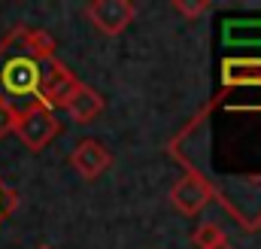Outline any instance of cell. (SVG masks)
Listing matches in <instances>:
<instances>
[{"label": "cell", "mask_w": 261, "mask_h": 249, "mask_svg": "<svg viewBox=\"0 0 261 249\" xmlns=\"http://www.w3.org/2000/svg\"><path fill=\"white\" fill-rule=\"evenodd\" d=\"M43 64L37 55H31L21 40H18V28H12L3 40H0V97H12L28 104L40 101V79H43ZM9 101V104H12Z\"/></svg>", "instance_id": "cell-1"}, {"label": "cell", "mask_w": 261, "mask_h": 249, "mask_svg": "<svg viewBox=\"0 0 261 249\" xmlns=\"http://www.w3.org/2000/svg\"><path fill=\"white\" fill-rule=\"evenodd\" d=\"M12 134H15L31 152H43V149L61 134V122H58V116H55L49 107H43V104H28V107L18 110Z\"/></svg>", "instance_id": "cell-2"}, {"label": "cell", "mask_w": 261, "mask_h": 249, "mask_svg": "<svg viewBox=\"0 0 261 249\" xmlns=\"http://www.w3.org/2000/svg\"><path fill=\"white\" fill-rule=\"evenodd\" d=\"M79 88V79H76V73L61 64L58 58H49V61L43 64V79H40V101L37 104H43V107H49L52 113L55 110H64V104L73 97V91Z\"/></svg>", "instance_id": "cell-3"}, {"label": "cell", "mask_w": 261, "mask_h": 249, "mask_svg": "<svg viewBox=\"0 0 261 249\" xmlns=\"http://www.w3.org/2000/svg\"><path fill=\"white\" fill-rule=\"evenodd\" d=\"M85 18L103 34V37H119L130 28L137 18V6L130 0H94L85 6Z\"/></svg>", "instance_id": "cell-4"}, {"label": "cell", "mask_w": 261, "mask_h": 249, "mask_svg": "<svg viewBox=\"0 0 261 249\" xmlns=\"http://www.w3.org/2000/svg\"><path fill=\"white\" fill-rule=\"evenodd\" d=\"M210 201H213V183L203 173H195V170H189L176 186L170 188V204L182 216H197Z\"/></svg>", "instance_id": "cell-5"}, {"label": "cell", "mask_w": 261, "mask_h": 249, "mask_svg": "<svg viewBox=\"0 0 261 249\" xmlns=\"http://www.w3.org/2000/svg\"><path fill=\"white\" fill-rule=\"evenodd\" d=\"M70 167L85 183H94L97 177H103L113 167V152L100 140H79L73 146V152H70Z\"/></svg>", "instance_id": "cell-6"}, {"label": "cell", "mask_w": 261, "mask_h": 249, "mask_svg": "<svg viewBox=\"0 0 261 249\" xmlns=\"http://www.w3.org/2000/svg\"><path fill=\"white\" fill-rule=\"evenodd\" d=\"M64 110H67V116H70L73 122L91 124L100 113H103V94H100L97 88H91V85L79 82V88L73 91V97L64 104Z\"/></svg>", "instance_id": "cell-7"}, {"label": "cell", "mask_w": 261, "mask_h": 249, "mask_svg": "<svg viewBox=\"0 0 261 249\" xmlns=\"http://www.w3.org/2000/svg\"><path fill=\"white\" fill-rule=\"evenodd\" d=\"M222 85H261V58H225L222 61Z\"/></svg>", "instance_id": "cell-8"}, {"label": "cell", "mask_w": 261, "mask_h": 249, "mask_svg": "<svg viewBox=\"0 0 261 249\" xmlns=\"http://www.w3.org/2000/svg\"><path fill=\"white\" fill-rule=\"evenodd\" d=\"M222 37L225 43L234 46H249V43L261 46V21H225Z\"/></svg>", "instance_id": "cell-9"}, {"label": "cell", "mask_w": 261, "mask_h": 249, "mask_svg": "<svg viewBox=\"0 0 261 249\" xmlns=\"http://www.w3.org/2000/svg\"><path fill=\"white\" fill-rule=\"evenodd\" d=\"M225 240V231L216 225V222H200L195 231H192V243L195 249H213L216 243Z\"/></svg>", "instance_id": "cell-10"}, {"label": "cell", "mask_w": 261, "mask_h": 249, "mask_svg": "<svg viewBox=\"0 0 261 249\" xmlns=\"http://www.w3.org/2000/svg\"><path fill=\"white\" fill-rule=\"evenodd\" d=\"M170 6H173V12H179V15H182V18H189V21H195V18L206 15V12L213 9V3H210V0H173Z\"/></svg>", "instance_id": "cell-11"}, {"label": "cell", "mask_w": 261, "mask_h": 249, "mask_svg": "<svg viewBox=\"0 0 261 249\" xmlns=\"http://www.w3.org/2000/svg\"><path fill=\"white\" fill-rule=\"evenodd\" d=\"M15 210H18V191L9 188L3 180H0V225H3Z\"/></svg>", "instance_id": "cell-12"}, {"label": "cell", "mask_w": 261, "mask_h": 249, "mask_svg": "<svg viewBox=\"0 0 261 249\" xmlns=\"http://www.w3.org/2000/svg\"><path fill=\"white\" fill-rule=\"evenodd\" d=\"M15 116H18V107L0 97V140L12 134V128H15Z\"/></svg>", "instance_id": "cell-13"}, {"label": "cell", "mask_w": 261, "mask_h": 249, "mask_svg": "<svg viewBox=\"0 0 261 249\" xmlns=\"http://www.w3.org/2000/svg\"><path fill=\"white\" fill-rule=\"evenodd\" d=\"M213 249H234V246H231L228 240H222V243H216V246H213Z\"/></svg>", "instance_id": "cell-14"}, {"label": "cell", "mask_w": 261, "mask_h": 249, "mask_svg": "<svg viewBox=\"0 0 261 249\" xmlns=\"http://www.w3.org/2000/svg\"><path fill=\"white\" fill-rule=\"evenodd\" d=\"M37 249H52V246H37Z\"/></svg>", "instance_id": "cell-15"}]
</instances>
